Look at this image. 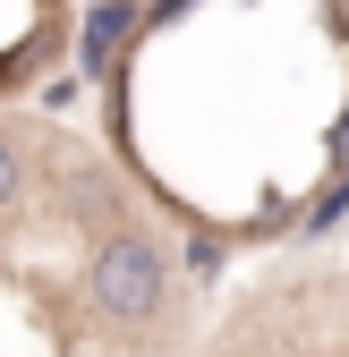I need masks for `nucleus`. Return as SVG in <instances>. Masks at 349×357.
I'll list each match as a JSON object with an SVG mask.
<instances>
[{"label": "nucleus", "mask_w": 349, "mask_h": 357, "mask_svg": "<svg viewBox=\"0 0 349 357\" xmlns=\"http://www.w3.org/2000/svg\"><path fill=\"white\" fill-rule=\"evenodd\" d=\"M17 188H26V162H17V145H9V137H0V204H9Z\"/></svg>", "instance_id": "nucleus-2"}, {"label": "nucleus", "mask_w": 349, "mask_h": 357, "mask_svg": "<svg viewBox=\"0 0 349 357\" xmlns=\"http://www.w3.org/2000/svg\"><path fill=\"white\" fill-rule=\"evenodd\" d=\"M85 298H94L103 324H154L162 298H170V264L145 230H111L85 264Z\"/></svg>", "instance_id": "nucleus-1"}]
</instances>
